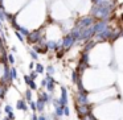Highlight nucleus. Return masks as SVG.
<instances>
[{"label":"nucleus","instance_id":"1","mask_svg":"<svg viewBox=\"0 0 123 120\" xmlns=\"http://www.w3.org/2000/svg\"><path fill=\"white\" fill-rule=\"evenodd\" d=\"M17 109H23V111H28V107H27V103H25V100H19L16 104Z\"/></svg>","mask_w":123,"mask_h":120},{"label":"nucleus","instance_id":"2","mask_svg":"<svg viewBox=\"0 0 123 120\" xmlns=\"http://www.w3.org/2000/svg\"><path fill=\"white\" fill-rule=\"evenodd\" d=\"M4 111H6L7 116H8V115H11V114H13V108H12V106H9V104H7V106H6Z\"/></svg>","mask_w":123,"mask_h":120},{"label":"nucleus","instance_id":"3","mask_svg":"<svg viewBox=\"0 0 123 120\" xmlns=\"http://www.w3.org/2000/svg\"><path fill=\"white\" fill-rule=\"evenodd\" d=\"M38 120H45V117H44V116H40V117H38Z\"/></svg>","mask_w":123,"mask_h":120}]
</instances>
